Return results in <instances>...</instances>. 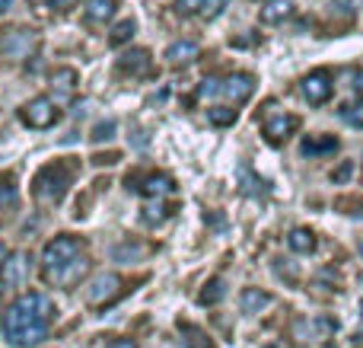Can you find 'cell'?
Returning a JSON list of instances; mask_svg holds the SVG:
<instances>
[{
    "mask_svg": "<svg viewBox=\"0 0 363 348\" xmlns=\"http://www.w3.org/2000/svg\"><path fill=\"white\" fill-rule=\"evenodd\" d=\"M179 330H182V336H188L185 342H182L185 348H213L211 339H207L201 330H194V326H179Z\"/></svg>",
    "mask_w": 363,
    "mask_h": 348,
    "instance_id": "24",
    "label": "cell"
},
{
    "mask_svg": "<svg viewBox=\"0 0 363 348\" xmlns=\"http://www.w3.org/2000/svg\"><path fill=\"white\" fill-rule=\"evenodd\" d=\"M207 119H211V125L226 128V125H233V121H236V109H230V106H213V109H207Z\"/></svg>",
    "mask_w": 363,
    "mask_h": 348,
    "instance_id": "23",
    "label": "cell"
},
{
    "mask_svg": "<svg viewBox=\"0 0 363 348\" xmlns=\"http://www.w3.org/2000/svg\"><path fill=\"white\" fill-rule=\"evenodd\" d=\"M16 202H19V192H16V185H0V211H10V208H16Z\"/></svg>",
    "mask_w": 363,
    "mask_h": 348,
    "instance_id": "26",
    "label": "cell"
},
{
    "mask_svg": "<svg viewBox=\"0 0 363 348\" xmlns=\"http://www.w3.org/2000/svg\"><path fill=\"white\" fill-rule=\"evenodd\" d=\"M121 291H125V281H121V275L102 272V275H96L93 285L86 288V300L93 307H106V304H112L115 298H121Z\"/></svg>",
    "mask_w": 363,
    "mask_h": 348,
    "instance_id": "7",
    "label": "cell"
},
{
    "mask_svg": "<svg viewBox=\"0 0 363 348\" xmlns=\"http://www.w3.org/2000/svg\"><path fill=\"white\" fill-rule=\"evenodd\" d=\"M223 6H226V0H204V13H207V16H217V13L220 10H223Z\"/></svg>",
    "mask_w": 363,
    "mask_h": 348,
    "instance_id": "30",
    "label": "cell"
},
{
    "mask_svg": "<svg viewBox=\"0 0 363 348\" xmlns=\"http://www.w3.org/2000/svg\"><path fill=\"white\" fill-rule=\"evenodd\" d=\"M294 339L296 342H328V339L335 336V332H338V323H335V320H328V317H300L294 323Z\"/></svg>",
    "mask_w": 363,
    "mask_h": 348,
    "instance_id": "5",
    "label": "cell"
},
{
    "mask_svg": "<svg viewBox=\"0 0 363 348\" xmlns=\"http://www.w3.org/2000/svg\"><path fill=\"white\" fill-rule=\"evenodd\" d=\"M6 6H10V0H0V13H4V10H6Z\"/></svg>",
    "mask_w": 363,
    "mask_h": 348,
    "instance_id": "38",
    "label": "cell"
},
{
    "mask_svg": "<svg viewBox=\"0 0 363 348\" xmlns=\"http://www.w3.org/2000/svg\"><path fill=\"white\" fill-rule=\"evenodd\" d=\"M48 4H51V6H57V10H67V6H70V4H77V0H48Z\"/></svg>",
    "mask_w": 363,
    "mask_h": 348,
    "instance_id": "35",
    "label": "cell"
},
{
    "mask_svg": "<svg viewBox=\"0 0 363 348\" xmlns=\"http://www.w3.org/2000/svg\"><path fill=\"white\" fill-rule=\"evenodd\" d=\"M70 176H74V166H70V163H51V166H45V170L35 176L32 192H35V198L42 205H57L64 195H67Z\"/></svg>",
    "mask_w": 363,
    "mask_h": 348,
    "instance_id": "2",
    "label": "cell"
},
{
    "mask_svg": "<svg viewBox=\"0 0 363 348\" xmlns=\"http://www.w3.org/2000/svg\"><path fill=\"white\" fill-rule=\"evenodd\" d=\"M115 138V121H99V125L93 128V141L96 144H102V141Z\"/></svg>",
    "mask_w": 363,
    "mask_h": 348,
    "instance_id": "28",
    "label": "cell"
},
{
    "mask_svg": "<svg viewBox=\"0 0 363 348\" xmlns=\"http://www.w3.org/2000/svg\"><path fill=\"white\" fill-rule=\"evenodd\" d=\"M38 48L35 29H10L0 36V61H26Z\"/></svg>",
    "mask_w": 363,
    "mask_h": 348,
    "instance_id": "4",
    "label": "cell"
},
{
    "mask_svg": "<svg viewBox=\"0 0 363 348\" xmlns=\"http://www.w3.org/2000/svg\"><path fill=\"white\" fill-rule=\"evenodd\" d=\"M29 253H10L4 259V266H0V281H4V288H19L26 285V278H29Z\"/></svg>",
    "mask_w": 363,
    "mask_h": 348,
    "instance_id": "8",
    "label": "cell"
},
{
    "mask_svg": "<svg viewBox=\"0 0 363 348\" xmlns=\"http://www.w3.org/2000/svg\"><path fill=\"white\" fill-rule=\"evenodd\" d=\"M338 4H341V6H347V10H354V6H360L363 0H338Z\"/></svg>",
    "mask_w": 363,
    "mask_h": 348,
    "instance_id": "36",
    "label": "cell"
},
{
    "mask_svg": "<svg viewBox=\"0 0 363 348\" xmlns=\"http://www.w3.org/2000/svg\"><path fill=\"white\" fill-rule=\"evenodd\" d=\"M176 10L179 13H198V10H204V0H176Z\"/></svg>",
    "mask_w": 363,
    "mask_h": 348,
    "instance_id": "29",
    "label": "cell"
},
{
    "mask_svg": "<svg viewBox=\"0 0 363 348\" xmlns=\"http://www.w3.org/2000/svg\"><path fill=\"white\" fill-rule=\"evenodd\" d=\"M341 115H345L351 125L363 128V96H360V102H354V106H345V109H341Z\"/></svg>",
    "mask_w": 363,
    "mask_h": 348,
    "instance_id": "27",
    "label": "cell"
},
{
    "mask_svg": "<svg viewBox=\"0 0 363 348\" xmlns=\"http://www.w3.org/2000/svg\"><path fill=\"white\" fill-rule=\"evenodd\" d=\"M239 307H242V313H262L271 307V294L258 291V288H245V291L239 294Z\"/></svg>",
    "mask_w": 363,
    "mask_h": 348,
    "instance_id": "15",
    "label": "cell"
},
{
    "mask_svg": "<svg viewBox=\"0 0 363 348\" xmlns=\"http://www.w3.org/2000/svg\"><path fill=\"white\" fill-rule=\"evenodd\" d=\"M144 211H147V221H163V217H166L163 205H150V208H144Z\"/></svg>",
    "mask_w": 363,
    "mask_h": 348,
    "instance_id": "31",
    "label": "cell"
},
{
    "mask_svg": "<svg viewBox=\"0 0 363 348\" xmlns=\"http://www.w3.org/2000/svg\"><path fill=\"white\" fill-rule=\"evenodd\" d=\"M138 189V192H144V195H150V198H163V195H169L172 189H176V183H172V176H166V173H147L144 179H131L128 176V189Z\"/></svg>",
    "mask_w": 363,
    "mask_h": 348,
    "instance_id": "10",
    "label": "cell"
},
{
    "mask_svg": "<svg viewBox=\"0 0 363 348\" xmlns=\"http://www.w3.org/2000/svg\"><path fill=\"white\" fill-rule=\"evenodd\" d=\"M6 256H10V253H6V249H4V243H0V266H4V259H6Z\"/></svg>",
    "mask_w": 363,
    "mask_h": 348,
    "instance_id": "37",
    "label": "cell"
},
{
    "mask_svg": "<svg viewBox=\"0 0 363 348\" xmlns=\"http://www.w3.org/2000/svg\"><path fill=\"white\" fill-rule=\"evenodd\" d=\"M77 256H80V240H77V236H70V234L55 236V240H51L48 246L42 249V268H45V275L61 272V268L70 266Z\"/></svg>",
    "mask_w": 363,
    "mask_h": 348,
    "instance_id": "3",
    "label": "cell"
},
{
    "mask_svg": "<svg viewBox=\"0 0 363 348\" xmlns=\"http://www.w3.org/2000/svg\"><path fill=\"white\" fill-rule=\"evenodd\" d=\"M118 67L125 70V74H131V77H144V74H150V51H144V48L128 51V55L121 58Z\"/></svg>",
    "mask_w": 363,
    "mask_h": 348,
    "instance_id": "14",
    "label": "cell"
},
{
    "mask_svg": "<svg viewBox=\"0 0 363 348\" xmlns=\"http://www.w3.org/2000/svg\"><path fill=\"white\" fill-rule=\"evenodd\" d=\"M223 298H226V285H223V278H211V281L204 285V291L198 294V304L213 307V304H220Z\"/></svg>",
    "mask_w": 363,
    "mask_h": 348,
    "instance_id": "20",
    "label": "cell"
},
{
    "mask_svg": "<svg viewBox=\"0 0 363 348\" xmlns=\"http://www.w3.org/2000/svg\"><path fill=\"white\" fill-rule=\"evenodd\" d=\"M115 6H118V0H89L86 19L89 23H106V19L115 13Z\"/></svg>",
    "mask_w": 363,
    "mask_h": 348,
    "instance_id": "21",
    "label": "cell"
},
{
    "mask_svg": "<svg viewBox=\"0 0 363 348\" xmlns=\"http://www.w3.org/2000/svg\"><path fill=\"white\" fill-rule=\"evenodd\" d=\"M134 32H138V23H134V19H125V23H118V26L112 29L108 42H112V45H125V42H131Z\"/></svg>",
    "mask_w": 363,
    "mask_h": 348,
    "instance_id": "25",
    "label": "cell"
},
{
    "mask_svg": "<svg viewBox=\"0 0 363 348\" xmlns=\"http://www.w3.org/2000/svg\"><path fill=\"white\" fill-rule=\"evenodd\" d=\"M55 320V304L48 294L42 291H29L19 294L10 307H6L0 330H4L6 342L13 348H35L48 336V323Z\"/></svg>",
    "mask_w": 363,
    "mask_h": 348,
    "instance_id": "1",
    "label": "cell"
},
{
    "mask_svg": "<svg viewBox=\"0 0 363 348\" xmlns=\"http://www.w3.org/2000/svg\"><path fill=\"white\" fill-rule=\"evenodd\" d=\"M347 176H351V163H345V166H341V170H338V173H335V176H332V179H335V183H345V179H347Z\"/></svg>",
    "mask_w": 363,
    "mask_h": 348,
    "instance_id": "33",
    "label": "cell"
},
{
    "mask_svg": "<svg viewBox=\"0 0 363 348\" xmlns=\"http://www.w3.org/2000/svg\"><path fill=\"white\" fill-rule=\"evenodd\" d=\"M83 272H86V259H80V256H77L70 266H64L61 272H55V275H45V278H48V281H57V285H74V281L80 278Z\"/></svg>",
    "mask_w": 363,
    "mask_h": 348,
    "instance_id": "18",
    "label": "cell"
},
{
    "mask_svg": "<svg viewBox=\"0 0 363 348\" xmlns=\"http://www.w3.org/2000/svg\"><path fill=\"white\" fill-rule=\"evenodd\" d=\"M77 70L74 67H57L55 74H51V89H55L57 96H70L77 89Z\"/></svg>",
    "mask_w": 363,
    "mask_h": 348,
    "instance_id": "16",
    "label": "cell"
},
{
    "mask_svg": "<svg viewBox=\"0 0 363 348\" xmlns=\"http://www.w3.org/2000/svg\"><path fill=\"white\" fill-rule=\"evenodd\" d=\"M198 55H201V48L191 38H179V42H172L169 48H166V61L169 64H191Z\"/></svg>",
    "mask_w": 363,
    "mask_h": 348,
    "instance_id": "13",
    "label": "cell"
},
{
    "mask_svg": "<svg viewBox=\"0 0 363 348\" xmlns=\"http://www.w3.org/2000/svg\"><path fill=\"white\" fill-rule=\"evenodd\" d=\"M106 348H138V342H134V339H115V342H108Z\"/></svg>",
    "mask_w": 363,
    "mask_h": 348,
    "instance_id": "32",
    "label": "cell"
},
{
    "mask_svg": "<svg viewBox=\"0 0 363 348\" xmlns=\"http://www.w3.org/2000/svg\"><path fill=\"white\" fill-rule=\"evenodd\" d=\"M328 151H338V141L332 134H315V138L303 141V153L306 157H315V153H328Z\"/></svg>",
    "mask_w": 363,
    "mask_h": 348,
    "instance_id": "19",
    "label": "cell"
},
{
    "mask_svg": "<svg viewBox=\"0 0 363 348\" xmlns=\"http://www.w3.org/2000/svg\"><path fill=\"white\" fill-rule=\"evenodd\" d=\"M19 119L26 121L29 128H51L57 119H61V112H57L55 99H48V96H35V99H29L23 106V112H19Z\"/></svg>",
    "mask_w": 363,
    "mask_h": 348,
    "instance_id": "6",
    "label": "cell"
},
{
    "mask_svg": "<svg viewBox=\"0 0 363 348\" xmlns=\"http://www.w3.org/2000/svg\"><path fill=\"white\" fill-rule=\"evenodd\" d=\"M96 163H118V153H106V157H93Z\"/></svg>",
    "mask_w": 363,
    "mask_h": 348,
    "instance_id": "34",
    "label": "cell"
},
{
    "mask_svg": "<svg viewBox=\"0 0 363 348\" xmlns=\"http://www.w3.org/2000/svg\"><path fill=\"white\" fill-rule=\"evenodd\" d=\"M252 93H255L252 74H230L226 80H220V96H226L233 102H245Z\"/></svg>",
    "mask_w": 363,
    "mask_h": 348,
    "instance_id": "11",
    "label": "cell"
},
{
    "mask_svg": "<svg viewBox=\"0 0 363 348\" xmlns=\"http://www.w3.org/2000/svg\"><path fill=\"white\" fill-rule=\"evenodd\" d=\"M300 93L306 96L313 106H322V102L332 96V74H328V70H313V74H306L300 83Z\"/></svg>",
    "mask_w": 363,
    "mask_h": 348,
    "instance_id": "9",
    "label": "cell"
},
{
    "mask_svg": "<svg viewBox=\"0 0 363 348\" xmlns=\"http://www.w3.org/2000/svg\"><path fill=\"white\" fill-rule=\"evenodd\" d=\"M290 13H294V6H290L287 0H274V4H268L262 10V19L264 23H281V19H287Z\"/></svg>",
    "mask_w": 363,
    "mask_h": 348,
    "instance_id": "22",
    "label": "cell"
},
{
    "mask_svg": "<svg viewBox=\"0 0 363 348\" xmlns=\"http://www.w3.org/2000/svg\"><path fill=\"white\" fill-rule=\"evenodd\" d=\"M296 128H300V119H296V115H271V119L264 121V134H268L271 144H284Z\"/></svg>",
    "mask_w": 363,
    "mask_h": 348,
    "instance_id": "12",
    "label": "cell"
},
{
    "mask_svg": "<svg viewBox=\"0 0 363 348\" xmlns=\"http://www.w3.org/2000/svg\"><path fill=\"white\" fill-rule=\"evenodd\" d=\"M354 87H357V89H363V74L357 77V83H354Z\"/></svg>",
    "mask_w": 363,
    "mask_h": 348,
    "instance_id": "39",
    "label": "cell"
},
{
    "mask_svg": "<svg viewBox=\"0 0 363 348\" xmlns=\"http://www.w3.org/2000/svg\"><path fill=\"white\" fill-rule=\"evenodd\" d=\"M287 246L294 249V253H313L315 249V234L306 227H294L287 236Z\"/></svg>",
    "mask_w": 363,
    "mask_h": 348,
    "instance_id": "17",
    "label": "cell"
}]
</instances>
